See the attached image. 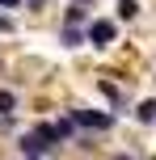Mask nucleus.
Returning a JSON list of instances; mask_svg holds the SVG:
<instances>
[{"label": "nucleus", "instance_id": "4468645a", "mask_svg": "<svg viewBox=\"0 0 156 160\" xmlns=\"http://www.w3.org/2000/svg\"><path fill=\"white\" fill-rule=\"evenodd\" d=\"M76 4H84V0H76Z\"/></svg>", "mask_w": 156, "mask_h": 160}, {"label": "nucleus", "instance_id": "9d476101", "mask_svg": "<svg viewBox=\"0 0 156 160\" xmlns=\"http://www.w3.org/2000/svg\"><path fill=\"white\" fill-rule=\"evenodd\" d=\"M135 118L139 122H156V101H143L139 110H135Z\"/></svg>", "mask_w": 156, "mask_h": 160}, {"label": "nucleus", "instance_id": "39448f33", "mask_svg": "<svg viewBox=\"0 0 156 160\" xmlns=\"http://www.w3.org/2000/svg\"><path fill=\"white\" fill-rule=\"evenodd\" d=\"M59 38H63V47H80V42H84V34L76 30V25H63V34H59Z\"/></svg>", "mask_w": 156, "mask_h": 160}, {"label": "nucleus", "instance_id": "f257e3e1", "mask_svg": "<svg viewBox=\"0 0 156 160\" xmlns=\"http://www.w3.org/2000/svg\"><path fill=\"white\" fill-rule=\"evenodd\" d=\"M84 38H89L93 47H110V42H114V21H106V17H93L89 30H84Z\"/></svg>", "mask_w": 156, "mask_h": 160}, {"label": "nucleus", "instance_id": "0eeeda50", "mask_svg": "<svg viewBox=\"0 0 156 160\" xmlns=\"http://www.w3.org/2000/svg\"><path fill=\"white\" fill-rule=\"evenodd\" d=\"M135 13H139V0H118V17L123 21H131Z\"/></svg>", "mask_w": 156, "mask_h": 160}, {"label": "nucleus", "instance_id": "20e7f679", "mask_svg": "<svg viewBox=\"0 0 156 160\" xmlns=\"http://www.w3.org/2000/svg\"><path fill=\"white\" fill-rule=\"evenodd\" d=\"M47 148H42V139L38 135H21V156H42Z\"/></svg>", "mask_w": 156, "mask_h": 160}, {"label": "nucleus", "instance_id": "423d86ee", "mask_svg": "<svg viewBox=\"0 0 156 160\" xmlns=\"http://www.w3.org/2000/svg\"><path fill=\"white\" fill-rule=\"evenodd\" d=\"M55 135H59V139H76V122H72V118H59V122H55Z\"/></svg>", "mask_w": 156, "mask_h": 160}, {"label": "nucleus", "instance_id": "ddd939ff", "mask_svg": "<svg viewBox=\"0 0 156 160\" xmlns=\"http://www.w3.org/2000/svg\"><path fill=\"white\" fill-rule=\"evenodd\" d=\"M114 160H131V156H114Z\"/></svg>", "mask_w": 156, "mask_h": 160}, {"label": "nucleus", "instance_id": "f8f14e48", "mask_svg": "<svg viewBox=\"0 0 156 160\" xmlns=\"http://www.w3.org/2000/svg\"><path fill=\"white\" fill-rule=\"evenodd\" d=\"M13 30V21H8V17H0V34H8Z\"/></svg>", "mask_w": 156, "mask_h": 160}, {"label": "nucleus", "instance_id": "9b49d317", "mask_svg": "<svg viewBox=\"0 0 156 160\" xmlns=\"http://www.w3.org/2000/svg\"><path fill=\"white\" fill-rule=\"evenodd\" d=\"M84 21V4H72L68 8V25H80Z\"/></svg>", "mask_w": 156, "mask_h": 160}, {"label": "nucleus", "instance_id": "7ed1b4c3", "mask_svg": "<svg viewBox=\"0 0 156 160\" xmlns=\"http://www.w3.org/2000/svg\"><path fill=\"white\" fill-rule=\"evenodd\" d=\"M34 135L42 139V148H47V152L59 143V135H55V122H38V131H34Z\"/></svg>", "mask_w": 156, "mask_h": 160}, {"label": "nucleus", "instance_id": "1a4fd4ad", "mask_svg": "<svg viewBox=\"0 0 156 160\" xmlns=\"http://www.w3.org/2000/svg\"><path fill=\"white\" fill-rule=\"evenodd\" d=\"M13 110H17V97L8 93V88H0V114H4V118H8V114H13Z\"/></svg>", "mask_w": 156, "mask_h": 160}, {"label": "nucleus", "instance_id": "f03ea898", "mask_svg": "<svg viewBox=\"0 0 156 160\" xmlns=\"http://www.w3.org/2000/svg\"><path fill=\"white\" fill-rule=\"evenodd\" d=\"M72 122L76 127H93V131H110L114 118L110 114H97V110H72Z\"/></svg>", "mask_w": 156, "mask_h": 160}, {"label": "nucleus", "instance_id": "6e6552de", "mask_svg": "<svg viewBox=\"0 0 156 160\" xmlns=\"http://www.w3.org/2000/svg\"><path fill=\"white\" fill-rule=\"evenodd\" d=\"M97 88H101V93H106V97H110V101H114V110H123V93H118V88H114V84H110V80H101V84H97Z\"/></svg>", "mask_w": 156, "mask_h": 160}]
</instances>
